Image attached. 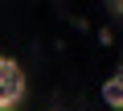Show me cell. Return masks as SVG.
<instances>
[{
  "mask_svg": "<svg viewBox=\"0 0 123 111\" xmlns=\"http://www.w3.org/2000/svg\"><path fill=\"white\" fill-rule=\"evenodd\" d=\"M25 99V74L12 58H0V111H12Z\"/></svg>",
  "mask_w": 123,
  "mask_h": 111,
  "instance_id": "obj_1",
  "label": "cell"
},
{
  "mask_svg": "<svg viewBox=\"0 0 123 111\" xmlns=\"http://www.w3.org/2000/svg\"><path fill=\"white\" fill-rule=\"evenodd\" d=\"M103 99H107V107H123V82H119V78H107Z\"/></svg>",
  "mask_w": 123,
  "mask_h": 111,
  "instance_id": "obj_2",
  "label": "cell"
}]
</instances>
